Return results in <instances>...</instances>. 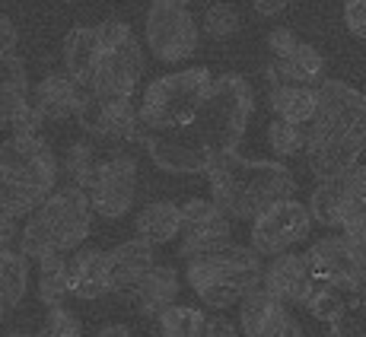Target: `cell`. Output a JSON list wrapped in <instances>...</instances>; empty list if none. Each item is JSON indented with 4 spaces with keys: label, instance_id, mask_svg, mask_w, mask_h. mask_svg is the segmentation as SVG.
<instances>
[{
    "label": "cell",
    "instance_id": "cell-3",
    "mask_svg": "<svg viewBox=\"0 0 366 337\" xmlns=\"http://www.w3.org/2000/svg\"><path fill=\"white\" fill-rule=\"evenodd\" d=\"M58 181V159L39 134H10L0 144V213L29 216Z\"/></svg>",
    "mask_w": 366,
    "mask_h": 337
},
{
    "label": "cell",
    "instance_id": "cell-31",
    "mask_svg": "<svg viewBox=\"0 0 366 337\" xmlns=\"http://www.w3.org/2000/svg\"><path fill=\"white\" fill-rule=\"evenodd\" d=\"M99 156L102 153L96 150L93 144H86V140H80V144L70 146L67 156H64V172L70 175V185L80 188V191H86L89 178H93L96 166H99Z\"/></svg>",
    "mask_w": 366,
    "mask_h": 337
},
{
    "label": "cell",
    "instance_id": "cell-2",
    "mask_svg": "<svg viewBox=\"0 0 366 337\" xmlns=\"http://www.w3.org/2000/svg\"><path fill=\"white\" fill-rule=\"evenodd\" d=\"M210 203L229 220H255L277 201L297 198V178L284 163L217 153L207 166Z\"/></svg>",
    "mask_w": 366,
    "mask_h": 337
},
{
    "label": "cell",
    "instance_id": "cell-19",
    "mask_svg": "<svg viewBox=\"0 0 366 337\" xmlns=\"http://www.w3.org/2000/svg\"><path fill=\"white\" fill-rule=\"evenodd\" d=\"M86 99H89V89H83L67 74H51L35 86L32 109L41 115V121H67V118L76 121Z\"/></svg>",
    "mask_w": 366,
    "mask_h": 337
},
{
    "label": "cell",
    "instance_id": "cell-17",
    "mask_svg": "<svg viewBox=\"0 0 366 337\" xmlns=\"http://www.w3.org/2000/svg\"><path fill=\"white\" fill-rule=\"evenodd\" d=\"M312 283L315 277L309 271L306 255H300V251H284V255L271 258V264H264L262 271V290L290 308L306 303Z\"/></svg>",
    "mask_w": 366,
    "mask_h": 337
},
{
    "label": "cell",
    "instance_id": "cell-40",
    "mask_svg": "<svg viewBox=\"0 0 366 337\" xmlns=\"http://www.w3.org/2000/svg\"><path fill=\"white\" fill-rule=\"evenodd\" d=\"M93 337H140V334L134 331V328H128V325H105Z\"/></svg>",
    "mask_w": 366,
    "mask_h": 337
},
{
    "label": "cell",
    "instance_id": "cell-21",
    "mask_svg": "<svg viewBox=\"0 0 366 337\" xmlns=\"http://www.w3.org/2000/svg\"><path fill=\"white\" fill-rule=\"evenodd\" d=\"M67 293L80 299H99L109 293V255L99 248H80L67 258Z\"/></svg>",
    "mask_w": 366,
    "mask_h": 337
},
{
    "label": "cell",
    "instance_id": "cell-10",
    "mask_svg": "<svg viewBox=\"0 0 366 337\" xmlns=\"http://www.w3.org/2000/svg\"><path fill=\"white\" fill-rule=\"evenodd\" d=\"M134 198H137V159L122 150L102 153L86 185V201L93 213L118 220L134 207Z\"/></svg>",
    "mask_w": 366,
    "mask_h": 337
},
{
    "label": "cell",
    "instance_id": "cell-28",
    "mask_svg": "<svg viewBox=\"0 0 366 337\" xmlns=\"http://www.w3.org/2000/svg\"><path fill=\"white\" fill-rule=\"evenodd\" d=\"M302 308L309 312V318H312L315 325L335 328L337 321L347 315L350 306H347V299H344L337 290H332L328 283H319V280H315L312 290H309V296H306V303H302Z\"/></svg>",
    "mask_w": 366,
    "mask_h": 337
},
{
    "label": "cell",
    "instance_id": "cell-26",
    "mask_svg": "<svg viewBox=\"0 0 366 337\" xmlns=\"http://www.w3.org/2000/svg\"><path fill=\"white\" fill-rule=\"evenodd\" d=\"M29 290V258L19 248H0V303L19 306Z\"/></svg>",
    "mask_w": 366,
    "mask_h": 337
},
{
    "label": "cell",
    "instance_id": "cell-33",
    "mask_svg": "<svg viewBox=\"0 0 366 337\" xmlns=\"http://www.w3.org/2000/svg\"><path fill=\"white\" fill-rule=\"evenodd\" d=\"M337 229H341V236H347L350 242H357L366 251V198H354V194L344 191V210L341 220H337Z\"/></svg>",
    "mask_w": 366,
    "mask_h": 337
},
{
    "label": "cell",
    "instance_id": "cell-6",
    "mask_svg": "<svg viewBox=\"0 0 366 337\" xmlns=\"http://www.w3.org/2000/svg\"><path fill=\"white\" fill-rule=\"evenodd\" d=\"M262 271H264L262 255H255L245 245L229 242L214 255L192 258L185 277L204 306L223 312V308L239 306L252 290L262 286Z\"/></svg>",
    "mask_w": 366,
    "mask_h": 337
},
{
    "label": "cell",
    "instance_id": "cell-43",
    "mask_svg": "<svg viewBox=\"0 0 366 337\" xmlns=\"http://www.w3.org/2000/svg\"><path fill=\"white\" fill-rule=\"evenodd\" d=\"M35 337H48V334H41V331H39V334H35Z\"/></svg>",
    "mask_w": 366,
    "mask_h": 337
},
{
    "label": "cell",
    "instance_id": "cell-13",
    "mask_svg": "<svg viewBox=\"0 0 366 337\" xmlns=\"http://www.w3.org/2000/svg\"><path fill=\"white\" fill-rule=\"evenodd\" d=\"M267 48L274 64H267V83L271 86H319L325 80V61L309 41H302L293 29L280 26L267 35Z\"/></svg>",
    "mask_w": 366,
    "mask_h": 337
},
{
    "label": "cell",
    "instance_id": "cell-42",
    "mask_svg": "<svg viewBox=\"0 0 366 337\" xmlns=\"http://www.w3.org/2000/svg\"><path fill=\"white\" fill-rule=\"evenodd\" d=\"M6 337H32V334H26V331H10Z\"/></svg>",
    "mask_w": 366,
    "mask_h": 337
},
{
    "label": "cell",
    "instance_id": "cell-15",
    "mask_svg": "<svg viewBox=\"0 0 366 337\" xmlns=\"http://www.w3.org/2000/svg\"><path fill=\"white\" fill-rule=\"evenodd\" d=\"M137 144L150 153L153 163L172 175H201L207 172L210 159H214L188 124L175 131H140Z\"/></svg>",
    "mask_w": 366,
    "mask_h": 337
},
{
    "label": "cell",
    "instance_id": "cell-9",
    "mask_svg": "<svg viewBox=\"0 0 366 337\" xmlns=\"http://www.w3.org/2000/svg\"><path fill=\"white\" fill-rule=\"evenodd\" d=\"M302 255H306L312 277L341 293L347 299V306L366 286V251L357 242H350L347 236H322Z\"/></svg>",
    "mask_w": 366,
    "mask_h": 337
},
{
    "label": "cell",
    "instance_id": "cell-39",
    "mask_svg": "<svg viewBox=\"0 0 366 337\" xmlns=\"http://www.w3.org/2000/svg\"><path fill=\"white\" fill-rule=\"evenodd\" d=\"M252 4H255V10L262 13V16H277L280 10H287L290 0H252Z\"/></svg>",
    "mask_w": 366,
    "mask_h": 337
},
{
    "label": "cell",
    "instance_id": "cell-38",
    "mask_svg": "<svg viewBox=\"0 0 366 337\" xmlns=\"http://www.w3.org/2000/svg\"><path fill=\"white\" fill-rule=\"evenodd\" d=\"M13 238H16V220L0 213V248H13Z\"/></svg>",
    "mask_w": 366,
    "mask_h": 337
},
{
    "label": "cell",
    "instance_id": "cell-4",
    "mask_svg": "<svg viewBox=\"0 0 366 337\" xmlns=\"http://www.w3.org/2000/svg\"><path fill=\"white\" fill-rule=\"evenodd\" d=\"M89 233H93V207L86 201V191L67 185L51 191L26 216V226L19 233V251L29 261L70 255L86 242Z\"/></svg>",
    "mask_w": 366,
    "mask_h": 337
},
{
    "label": "cell",
    "instance_id": "cell-25",
    "mask_svg": "<svg viewBox=\"0 0 366 337\" xmlns=\"http://www.w3.org/2000/svg\"><path fill=\"white\" fill-rule=\"evenodd\" d=\"M267 105L280 121L306 128L309 118L315 115V86H271Z\"/></svg>",
    "mask_w": 366,
    "mask_h": 337
},
{
    "label": "cell",
    "instance_id": "cell-32",
    "mask_svg": "<svg viewBox=\"0 0 366 337\" xmlns=\"http://www.w3.org/2000/svg\"><path fill=\"white\" fill-rule=\"evenodd\" d=\"M239 26H242L239 6L236 4H227V0H220V4H210L207 10H204V19H201V29L207 32L210 39H227V35H233Z\"/></svg>",
    "mask_w": 366,
    "mask_h": 337
},
{
    "label": "cell",
    "instance_id": "cell-34",
    "mask_svg": "<svg viewBox=\"0 0 366 337\" xmlns=\"http://www.w3.org/2000/svg\"><path fill=\"white\" fill-rule=\"evenodd\" d=\"M267 144L280 156H297V153H302V144H306V128L274 118V121H267Z\"/></svg>",
    "mask_w": 366,
    "mask_h": 337
},
{
    "label": "cell",
    "instance_id": "cell-8",
    "mask_svg": "<svg viewBox=\"0 0 366 337\" xmlns=\"http://www.w3.org/2000/svg\"><path fill=\"white\" fill-rule=\"evenodd\" d=\"M210 80H214V74L204 64L185 67L169 76H157L144 89V99L137 102L140 131H175L192 124Z\"/></svg>",
    "mask_w": 366,
    "mask_h": 337
},
{
    "label": "cell",
    "instance_id": "cell-11",
    "mask_svg": "<svg viewBox=\"0 0 366 337\" xmlns=\"http://www.w3.org/2000/svg\"><path fill=\"white\" fill-rule=\"evenodd\" d=\"M144 39L147 51H153V58L163 61V64H175V61H185L198 51L201 26L194 23V13L188 6L153 4L147 13Z\"/></svg>",
    "mask_w": 366,
    "mask_h": 337
},
{
    "label": "cell",
    "instance_id": "cell-23",
    "mask_svg": "<svg viewBox=\"0 0 366 337\" xmlns=\"http://www.w3.org/2000/svg\"><path fill=\"white\" fill-rule=\"evenodd\" d=\"M96 58H99L96 26H76V29H70L64 39V67H67L70 80H76L83 89H89V83H93Z\"/></svg>",
    "mask_w": 366,
    "mask_h": 337
},
{
    "label": "cell",
    "instance_id": "cell-35",
    "mask_svg": "<svg viewBox=\"0 0 366 337\" xmlns=\"http://www.w3.org/2000/svg\"><path fill=\"white\" fill-rule=\"evenodd\" d=\"M344 26H347V32L366 41V0H347L344 4Z\"/></svg>",
    "mask_w": 366,
    "mask_h": 337
},
{
    "label": "cell",
    "instance_id": "cell-20",
    "mask_svg": "<svg viewBox=\"0 0 366 337\" xmlns=\"http://www.w3.org/2000/svg\"><path fill=\"white\" fill-rule=\"evenodd\" d=\"M105 255H109V293H115L122 299H128L131 290L140 283V277L157 264V248L140 242V238L115 245Z\"/></svg>",
    "mask_w": 366,
    "mask_h": 337
},
{
    "label": "cell",
    "instance_id": "cell-5",
    "mask_svg": "<svg viewBox=\"0 0 366 337\" xmlns=\"http://www.w3.org/2000/svg\"><path fill=\"white\" fill-rule=\"evenodd\" d=\"M252 109H255L252 83L239 74H223L210 80L207 93H204L188 128L210 150V156L236 153L239 140H242L245 128H249Z\"/></svg>",
    "mask_w": 366,
    "mask_h": 337
},
{
    "label": "cell",
    "instance_id": "cell-27",
    "mask_svg": "<svg viewBox=\"0 0 366 337\" xmlns=\"http://www.w3.org/2000/svg\"><path fill=\"white\" fill-rule=\"evenodd\" d=\"M306 210H309V216H312V223L337 229V220H341V210H344V178L341 175H335V178H322L319 185H315Z\"/></svg>",
    "mask_w": 366,
    "mask_h": 337
},
{
    "label": "cell",
    "instance_id": "cell-22",
    "mask_svg": "<svg viewBox=\"0 0 366 337\" xmlns=\"http://www.w3.org/2000/svg\"><path fill=\"white\" fill-rule=\"evenodd\" d=\"M179 296V273L169 264H153L150 271L140 277V283L131 290L128 303L137 308L144 318H157L163 308H169Z\"/></svg>",
    "mask_w": 366,
    "mask_h": 337
},
{
    "label": "cell",
    "instance_id": "cell-29",
    "mask_svg": "<svg viewBox=\"0 0 366 337\" xmlns=\"http://www.w3.org/2000/svg\"><path fill=\"white\" fill-rule=\"evenodd\" d=\"M204 308L198 306H169L157 315V337H204Z\"/></svg>",
    "mask_w": 366,
    "mask_h": 337
},
{
    "label": "cell",
    "instance_id": "cell-7",
    "mask_svg": "<svg viewBox=\"0 0 366 337\" xmlns=\"http://www.w3.org/2000/svg\"><path fill=\"white\" fill-rule=\"evenodd\" d=\"M99 58H96L89 93L99 102H131L144 74V45L122 19H105L96 26Z\"/></svg>",
    "mask_w": 366,
    "mask_h": 337
},
{
    "label": "cell",
    "instance_id": "cell-24",
    "mask_svg": "<svg viewBox=\"0 0 366 337\" xmlns=\"http://www.w3.org/2000/svg\"><path fill=\"white\" fill-rule=\"evenodd\" d=\"M134 229H137V238L147 245H169L172 238H179L182 229V210L175 201H153L147 203L144 210L134 220Z\"/></svg>",
    "mask_w": 366,
    "mask_h": 337
},
{
    "label": "cell",
    "instance_id": "cell-41",
    "mask_svg": "<svg viewBox=\"0 0 366 337\" xmlns=\"http://www.w3.org/2000/svg\"><path fill=\"white\" fill-rule=\"evenodd\" d=\"M153 4H175V6H188L192 0H153Z\"/></svg>",
    "mask_w": 366,
    "mask_h": 337
},
{
    "label": "cell",
    "instance_id": "cell-12",
    "mask_svg": "<svg viewBox=\"0 0 366 337\" xmlns=\"http://www.w3.org/2000/svg\"><path fill=\"white\" fill-rule=\"evenodd\" d=\"M312 229V216H309L306 203L297 198L277 201L267 210L252 220V245L249 248L262 258H277L284 251H293Z\"/></svg>",
    "mask_w": 366,
    "mask_h": 337
},
{
    "label": "cell",
    "instance_id": "cell-16",
    "mask_svg": "<svg viewBox=\"0 0 366 337\" xmlns=\"http://www.w3.org/2000/svg\"><path fill=\"white\" fill-rule=\"evenodd\" d=\"M239 308V334L242 337H306V328L290 306L274 299L262 286L252 290Z\"/></svg>",
    "mask_w": 366,
    "mask_h": 337
},
{
    "label": "cell",
    "instance_id": "cell-36",
    "mask_svg": "<svg viewBox=\"0 0 366 337\" xmlns=\"http://www.w3.org/2000/svg\"><path fill=\"white\" fill-rule=\"evenodd\" d=\"M204 337H242V334H239V328L233 321L223 318V315L217 312V315H207V318H204Z\"/></svg>",
    "mask_w": 366,
    "mask_h": 337
},
{
    "label": "cell",
    "instance_id": "cell-37",
    "mask_svg": "<svg viewBox=\"0 0 366 337\" xmlns=\"http://www.w3.org/2000/svg\"><path fill=\"white\" fill-rule=\"evenodd\" d=\"M13 48H16V29L6 16H0V54L13 51Z\"/></svg>",
    "mask_w": 366,
    "mask_h": 337
},
{
    "label": "cell",
    "instance_id": "cell-30",
    "mask_svg": "<svg viewBox=\"0 0 366 337\" xmlns=\"http://www.w3.org/2000/svg\"><path fill=\"white\" fill-rule=\"evenodd\" d=\"M67 296V255L41 258L39 261V299L48 308L61 306Z\"/></svg>",
    "mask_w": 366,
    "mask_h": 337
},
{
    "label": "cell",
    "instance_id": "cell-14",
    "mask_svg": "<svg viewBox=\"0 0 366 337\" xmlns=\"http://www.w3.org/2000/svg\"><path fill=\"white\" fill-rule=\"evenodd\" d=\"M182 210V245H179V255L185 261L192 258H204V255H214L220 251L223 245L233 242V220L223 216L220 210L214 207L210 201L204 198H188L185 203H179Z\"/></svg>",
    "mask_w": 366,
    "mask_h": 337
},
{
    "label": "cell",
    "instance_id": "cell-18",
    "mask_svg": "<svg viewBox=\"0 0 366 337\" xmlns=\"http://www.w3.org/2000/svg\"><path fill=\"white\" fill-rule=\"evenodd\" d=\"M76 121L96 137L105 140H137L140 137V121H137V105L134 102H99L89 93L83 111Z\"/></svg>",
    "mask_w": 366,
    "mask_h": 337
},
{
    "label": "cell",
    "instance_id": "cell-1",
    "mask_svg": "<svg viewBox=\"0 0 366 337\" xmlns=\"http://www.w3.org/2000/svg\"><path fill=\"white\" fill-rule=\"evenodd\" d=\"M366 150V93L341 80L315 86V115L306 124L302 153L315 178H335L360 163Z\"/></svg>",
    "mask_w": 366,
    "mask_h": 337
}]
</instances>
